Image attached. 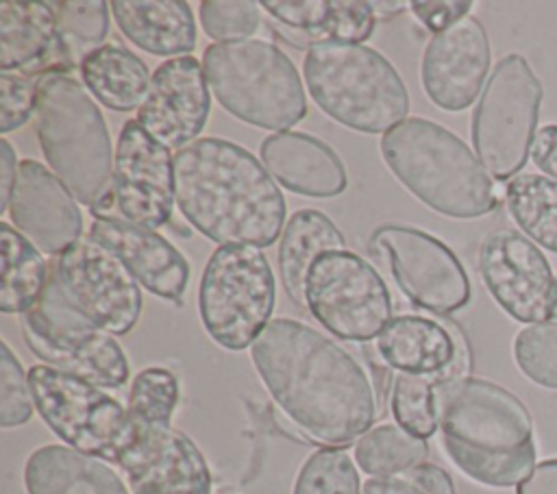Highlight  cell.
<instances>
[{"label":"cell","instance_id":"obj_1","mask_svg":"<svg viewBox=\"0 0 557 494\" xmlns=\"http://www.w3.org/2000/svg\"><path fill=\"white\" fill-rule=\"evenodd\" d=\"M250 359L281 411L326 448L372 429L379 403L370 376L329 335L294 318H274L252 342Z\"/></svg>","mask_w":557,"mask_h":494},{"label":"cell","instance_id":"obj_2","mask_svg":"<svg viewBox=\"0 0 557 494\" xmlns=\"http://www.w3.org/2000/svg\"><path fill=\"white\" fill-rule=\"evenodd\" d=\"M174 200L220 246H272L285 222V198L268 168L220 137H200L174 155Z\"/></svg>","mask_w":557,"mask_h":494},{"label":"cell","instance_id":"obj_3","mask_svg":"<svg viewBox=\"0 0 557 494\" xmlns=\"http://www.w3.org/2000/svg\"><path fill=\"white\" fill-rule=\"evenodd\" d=\"M435 413L446 457L472 481L511 487L535 468L531 413L503 385L479 376L437 381Z\"/></svg>","mask_w":557,"mask_h":494},{"label":"cell","instance_id":"obj_4","mask_svg":"<svg viewBox=\"0 0 557 494\" xmlns=\"http://www.w3.org/2000/svg\"><path fill=\"white\" fill-rule=\"evenodd\" d=\"M389 172L429 209L459 220L487 215L500 192L479 157L446 126L407 118L381 137Z\"/></svg>","mask_w":557,"mask_h":494},{"label":"cell","instance_id":"obj_5","mask_svg":"<svg viewBox=\"0 0 557 494\" xmlns=\"http://www.w3.org/2000/svg\"><path fill=\"white\" fill-rule=\"evenodd\" d=\"M35 131L48 168L96 215L113 202L115 148L100 107L72 74H46L37 83Z\"/></svg>","mask_w":557,"mask_h":494},{"label":"cell","instance_id":"obj_6","mask_svg":"<svg viewBox=\"0 0 557 494\" xmlns=\"http://www.w3.org/2000/svg\"><path fill=\"white\" fill-rule=\"evenodd\" d=\"M302 76L313 102L346 128L385 135L407 120V87L396 67L370 46L313 44Z\"/></svg>","mask_w":557,"mask_h":494},{"label":"cell","instance_id":"obj_7","mask_svg":"<svg viewBox=\"0 0 557 494\" xmlns=\"http://www.w3.org/2000/svg\"><path fill=\"white\" fill-rule=\"evenodd\" d=\"M202 67L220 107L246 124L281 133L307 115L298 70L272 41L211 44L202 52Z\"/></svg>","mask_w":557,"mask_h":494},{"label":"cell","instance_id":"obj_8","mask_svg":"<svg viewBox=\"0 0 557 494\" xmlns=\"http://www.w3.org/2000/svg\"><path fill=\"white\" fill-rule=\"evenodd\" d=\"M276 283L255 246H218L202 270L198 311L209 337L226 350L252 346L274 311Z\"/></svg>","mask_w":557,"mask_h":494},{"label":"cell","instance_id":"obj_9","mask_svg":"<svg viewBox=\"0 0 557 494\" xmlns=\"http://www.w3.org/2000/svg\"><path fill=\"white\" fill-rule=\"evenodd\" d=\"M22 337L46 366L102 390L122 387L128 359L111 333L85 318L65 298L52 270L39 302L22 313Z\"/></svg>","mask_w":557,"mask_h":494},{"label":"cell","instance_id":"obj_10","mask_svg":"<svg viewBox=\"0 0 557 494\" xmlns=\"http://www.w3.org/2000/svg\"><path fill=\"white\" fill-rule=\"evenodd\" d=\"M544 89L522 54H505L492 70L472 113V146L496 181H511L524 168Z\"/></svg>","mask_w":557,"mask_h":494},{"label":"cell","instance_id":"obj_11","mask_svg":"<svg viewBox=\"0 0 557 494\" xmlns=\"http://www.w3.org/2000/svg\"><path fill=\"white\" fill-rule=\"evenodd\" d=\"M28 383L35 409L59 440L113 464L135 429L126 405L117 403L102 387L46 363L28 370Z\"/></svg>","mask_w":557,"mask_h":494},{"label":"cell","instance_id":"obj_12","mask_svg":"<svg viewBox=\"0 0 557 494\" xmlns=\"http://www.w3.org/2000/svg\"><path fill=\"white\" fill-rule=\"evenodd\" d=\"M305 307L335 337L368 342L392 320L383 276L352 250L322 252L305 279Z\"/></svg>","mask_w":557,"mask_h":494},{"label":"cell","instance_id":"obj_13","mask_svg":"<svg viewBox=\"0 0 557 494\" xmlns=\"http://www.w3.org/2000/svg\"><path fill=\"white\" fill-rule=\"evenodd\" d=\"M370 250L385 261L400 292L418 307L446 316L468 305L470 281L457 255L416 226L387 224L370 237Z\"/></svg>","mask_w":557,"mask_h":494},{"label":"cell","instance_id":"obj_14","mask_svg":"<svg viewBox=\"0 0 557 494\" xmlns=\"http://www.w3.org/2000/svg\"><path fill=\"white\" fill-rule=\"evenodd\" d=\"M65 298L111 335L128 333L141 316V285L128 268L91 237H81L50 265Z\"/></svg>","mask_w":557,"mask_h":494},{"label":"cell","instance_id":"obj_15","mask_svg":"<svg viewBox=\"0 0 557 494\" xmlns=\"http://www.w3.org/2000/svg\"><path fill=\"white\" fill-rule=\"evenodd\" d=\"M479 272L490 296L513 320L550 322L557 274L527 235L513 229L490 231L479 246Z\"/></svg>","mask_w":557,"mask_h":494},{"label":"cell","instance_id":"obj_16","mask_svg":"<svg viewBox=\"0 0 557 494\" xmlns=\"http://www.w3.org/2000/svg\"><path fill=\"white\" fill-rule=\"evenodd\" d=\"M111 466L124 474L131 494H211V472L202 453L172 424L135 422L131 440Z\"/></svg>","mask_w":557,"mask_h":494},{"label":"cell","instance_id":"obj_17","mask_svg":"<svg viewBox=\"0 0 557 494\" xmlns=\"http://www.w3.org/2000/svg\"><path fill=\"white\" fill-rule=\"evenodd\" d=\"M113 196L124 220L157 231L174 207L172 150L152 139L137 120H128L115 144Z\"/></svg>","mask_w":557,"mask_h":494},{"label":"cell","instance_id":"obj_18","mask_svg":"<svg viewBox=\"0 0 557 494\" xmlns=\"http://www.w3.org/2000/svg\"><path fill=\"white\" fill-rule=\"evenodd\" d=\"M209 111L211 96L202 61L187 54L168 59L152 72L135 120L152 139L178 152L196 141Z\"/></svg>","mask_w":557,"mask_h":494},{"label":"cell","instance_id":"obj_19","mask_svg":"<svg viewBox=\"0 0 557 494\" xmlns=\"http://www.w3.org/2000/svg\"><path fill=\"white\" fill-rule=\"evenodd\" d=\"M492 54L483 24L466 15L435 33L422 54L420 78L429 100L444 111L468 109L487 83Z\"/></svg>","mask_w":557,"mask_h":494},{"label":"cell","instance_id":"obj_20","mask_svg":"<svg viewBox=\"0 0 557 494\" xmlns=\"http://www.w3.org/2000/svg\"><path fill=\"white\" fill-rule=\"evenodd\" d=\"M7 213L13 226L46 255L59 257L83 235L78 200L35 159L20 161Z\"/></svg>","mask_w":557,"mask_h":494},{"label":"cell","instance_id":"obj_21","mask_svg":"<svg viewBox=\"0 0 557 494\" xmlns=\"http://www.w3.org/2000/svg\"><path fill=\"white\" fill-rule=\"evenodd\" d=\"M89 237L111 250L144 289L174 305L183 302L189 263L163 235L104 213L91 222Z\"/></svg>","mask_w":557,"mask_h":494},{"label":"cell","instance_id":"obj_22","mask_svg":"<svg viewBox=\"0 0 557 494\" xmlns=\"http://www.w3.org/2000/svg\"><path fill=\"white\" fill-rule=\"evenodd\" d=\"M381 359L405 374L431 376L435 383L468 376V348L457 331L422 316H396L376 337Z\"/></svg>","mask_w":557,"mask_h":494},{"label":"cell","instance_id":"obj_23","mask_svg":"<svg viewBox=\"0 0 557 494\" xmlns=\"http://www.w3.org/2000/svg\"><path fill=\"white\" fill-rule=\"evenodd\" d=\"M0 67L30 78L72 67L50 2L0 4Z\"/></svg>","mask_w":557,"mask_h":494},{"label":"cell","instance_id":"obj_24","mask_svg":"<svg viewBox=\"0 0 557 494\" xmlns=\"http://www.w3.org/2000/svg\"><path fill=\"white\" fill-rule=\"evenodd\" d=\"M261 161L278 185L300 196L331 198L348 185L337 152L309 133H272L261 141Z\"/></svg>","mask_w":557,"mask_h":494},{"label":"cell","instance_id":"obj_25","mask_svg":"<svg viewBox=\"0 0 557 494\" xmlns=\"http://www.w3.org/2000/svg\"><path fill=\"white\" fill-rule=\"evenodd\" d=\"M28 494H131L111 464L67 444L35 448L24 464Z\"/></svg>","mask_w":557,"mask_h":494},{"label":"cell","instance_id":"obj_26","mask_svg":"<svg viewBox=\"0 0 557 494\" xmlns=\"http://www.w3.org/2000/svg\"><path fill=\"white\" fill-rule=\"evenodd\" d=\"M261 7L309 46L363 44L376 24L372 2L363 0H265Z\"/></svg>","mask_w":557,"mask_h":494},{"label":"cell","instance_id":"obj_27","mask_svg":"<svg viewBox=\"0 0 557 494\" xmlns=\"http://www.w3.org/2000/svg\"><path fill=\"white\" fill-rule=\"evenodd\" d=\"M122 35L154 57H187L196 46V20L183 0H113Z\"/></svg>","mask_w":557,"mask_h":494},{"label":"cell","instance_id":"obj_28","mask_svg":"<svg viewBox=\"0 0 557 494\" xmlns=\"http://www.w3.org/2000/svg\"><path fill=\"white\" fill-rule=\"evenodd\" d=\"M329 250H346L342 231L318 209H298L278 242V274L287 296L305 307V279L313 261Z\"/></svg>","mask_w":557,"mask_h":494},{"label":"cell","instance_id":"obj_29","mask_svg":"<svg viewBox=\"0 0 557 494\" xmlns=\"http://www.w3.org/2000/svg\"><path fill=\"white\" fill-rule=\"evenodd\" d=\"M87 91L111 111H133L146 100L150 74L146 63L126 46L102 44L78 65Z\"/></svg>","mask_w":557,"mask_h":494},{"label":"cell","instance_id":"obj_30","mask_svg":"<svg viewBox=\"0 0 557 494\" xmlns=\"http://www.w3.org/2000/svg\"><path fill=\"white\" fill-rule=\"evenodd\" d=\"M2 248V285H0V309L4 313H26L33 309L48 283L50 268L39 248L22 235L13 224L2 222L0 226Z\"/></svg>","mask_w":557,"mask_h":494},{"label":"cell","instance_id":"obj_31","mask_svg":"<svg viewBox=\"0 0 557 494\" xmlns=\"http://www.w3.org/2000/svg\"><path fill=\"white\" fill-rule=\"evenodd\" d=\"M505 205L533 244L557 252V181L531 172L518 174L505 185Z\"/></svg>","mask_w":557,"mask_h":494},{"label":"cell","instance_id":"obj_32","mask_svg":"<svg viewBox=\"0 0 557 494\" xmlns=\"http://www.w3.org/2000/svg\"><path fill=\"white\" fill-rule=\"evenodd\" d=\"M429 455L426 440L411 435L398 424H379L355 444L357 466L372 477H398Z\"/></svg>","mask_w":557,"mask_h":494},{"label":"cell","instance_id":"obj_33","mask_svg":"<svg viewBox=\"0 0 557 494\" xmlns=\"http://www.w3.org/2000/svg\"><path fill=\"white\" fill-rule=\"evenodd\" d=\"M59 35L65 48V54L72 65H81V61L102 46L109 33V13L111 4L104 0H61L50 2Z\"/></svg>","mask_w":557,"mask_h":494},{"label":"cell","instance_id":"obj_34","mask_svg":"<svg viewBox=\"0 0 557 494\" xmlns=\"http://www.w3.org/2000/svg\"><path fill=\"white\" fill-rule=\"evenodd\" d=\"M178 403V379L168 368L150 366L137 372L131 383L128 416L148 427H170Z\"/></svg>","mask_w":557,"mask_h":494},{"label":"cell","instance_id":"obj_35","mask_svg":"<svg viewBox=\"0 0 557 494\" xmlns=\"http://www.w3.org/2000/svg\"><path fill=\"white\" fill-rule=\"evenodd\" d=\"M389 407L398 427L411 435L426 440L437 431L435 381L431 376L398 372L392 383Z\"/></svg>","mask_w":557,"mask_h":494},{"label":"cell","instance_id":"obj_36","mask_svg":"<svg viewBox=\"0 0 557 494\" xmlns=\"http://www.w3.org/2000/svg\"><path fill=\"white\" fill-rule=\"evenodd\" d=\"M292 494H361L355 461L342 448L311 453L296 477Z\"/></svg>","mask_w":557,"mask_h":494},{"label":"cell","instance_id":"obj_37","mask_svg":"<svg viewBox=\"0 0 557 494\" xmlns=\"http://www.w3.org/2000/svg\"><path fill=\"white\" fill-rule=\"evenodd\" d=\"M513 359L529 381L557 390V322L520 329L513 339Z\"/></svg>","mask_w":557,"mask_h":494},{"label":"cell","instance_id":"obj_38","mask_svg":"<svg viewBox=\"0 0 557 494\" xmlns=\"http://www.w3.org/2000/svg\"><path fill=\"white\" fill-rule=\"evenodd\" d=\"M198 17L205 35L215 44L252 39L261 24L259 2L252 0H202Z\"/></svg>","mask_w":557,"mask_h":494},{"label":"cell","instance_id":"obj_39","mask_svg":"<svg viewBox=\"0 0 557 494\" xmlns=\"http://www.w3.org/2000/svg\"><path fill=\"white\" fill-rule=\"evenodd\" d=\"M0 348V427L11 429L30 420L35 400L28 372H24L7 342H2Z\"/></svg>","mask_w":557,"mask_h":494},{"label":"cell","instance_id":"obj_40","mask_svg":"<svg viewBox=\"0 0 557 494\" xmlns=\"http://www.w3.org/2000/svg\"><path fill=\"white\" fill-rule=\"evenodd\" d=\"M37 83L17 72L0 74V131L9 133L28 122L37 109Z\"/></svg>","mask_w":557,"mask_h":494},{"label":"cell","instance_id":"obj_41","mask_svg":"<svg viewBox=\"0 0 557 494\" xmlns=\"http://www.w3.org/2000/svg\"><path fill=\"white\" fill-rule=\"evenodd\" d=\"M409 9H411L413 17L418 22H422L435 35L440 30H446L455 22L463 20L468 15V11L472 9V2H468V0H463V2H457V0L422 2V0H418V2H409Z\"/></svg>","mask_w":557,"mask_h":494},{"label":"cell","instance_id":"obj_42","mask_svg":"<svg viewBox=\"0 0 557 494\" xmlns=\"http://www.w3.org/2000/svg\"><path fill=\"white\" fill-rule=\"evenodd\" d=\"M398 477L409 481L420 494H455L448 472L435 464H418Z\"/></svg>","mask_w":557,"mask_h":494},{"label":"cell","instance_id":"obj_43","mask_svg":"<svg viewBox=\"0 0 557 494\" xmlns=\"http://www.w3.org/2000/svg\"><path fill=\"white\" fill-rule=\"evenodd\" d=\"M533 163L553 181H557V124L537 128L531 144Z\"/></svg>","mask_w":557,"mask_h":494},{"label":"cell","instance_id":"obj_44","mask_svg":"<svg viewBox=\"0 0 557 494\" xmlns=\"http://www.w3.org/2000/svg\"><path fill=\"white\" fill-rule=\"evenodd\" d=\"M516 494H557V459L535 464L529 477L516 485Z\"/></svg>","mask_w":557,"mask_h":494},{"label":"cell","instance_id":"obj_45","mask_svg":"<svg viewBox=\"0 0 557 494\" xmlns=\"http://www.w3.org/2000/svg\"><path fill=\"white\" fill-rule=\"evenodd\" d=\"M17 157L7 137L0 139V213H7L17 176Z\"/></svg>","mask_w":557,"mask_h":494},{"label":"cell","instance_id":"obj_46","mask_svg":"<svg viewBox=\"0 0 557 494\" xmlns=\"http://www.w3.org/2000/svg\"><path fill=\"white\" fill-rule=\"evenodd\" d=\"M361 494H420L403 477H372L363 483Z\"/></svg>","mask_w":557,"mask_h":494},{"label":"cell","instance_id":"obj_47","mask_svg":"<svg viewBox=\"0 0 557 494\" xmlns=\"http://www.w3.org/2000/svg\"><path fill=\"white\" fill-rule=\"evenodd\" d=\"M372 9H374L376 20H387V17L403 13L405 2H372Z\"/></svg>","mask_w":557,"mask_h":494},{"label":"cell","instance_id":"obj_48","mask_svg":"<svg viewBox=\"0 0 557 494\" xmlns=\"http://www.w3.org/2000/svg\"><path fill=\"white\" fill-rule=\"evenodd\" d=\"M550 322H557V287H555V305H553V318Z\"/></svg>","mask_w":557,"mask_h":494}]
</instances>
